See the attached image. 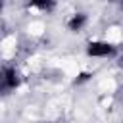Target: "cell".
<instances>
[{
	"instance_id": "cell-1",
	"label": "cell",
	"mask_w": 123,
	"mask_h": 123,
	"mask_svg": "<svg viewBox=\"0 0 123 123\" xmlns=\"http://www.w3.org/2000/svg\"><path fill=\"white\" fill-rule=\"evenodd\" d=\"M111 52H113V48L110 44H106V42H92L88 46V54L90 56H108Z\"/></svg>"
},
{
	"instance_id": "cell-2",
	"label": "cell",
	"mask_w": 123,
	"mask_h": 123,
	"mask_svg": "<svg viewBox=\"0 0 123 123\" xmlns=\"http://www.w3.org/2000/svg\"><path fill=\"white\" fill-rule=\"evenodd\" d=\"M83 23H85V15H81V13H79V15H75V17L69 21V27H71L73 31H79V29L83 27Z\"/></svg>"
},
{
	"instance_id": "cell-3",
	"label": "cell",
	"mask_w": 123,
	"mask_h": 123,
	"mask_svg": "<svg viewBox=\"0 0 123 123\" xmlns=\"http://www.w3.org/2000/svg\"><path fill=\"white\" fill-rule=\"evenodd\" d=\"M33 6H38V8H50L52 6V0H29Z\"/></svg>"
}]
</instances>
